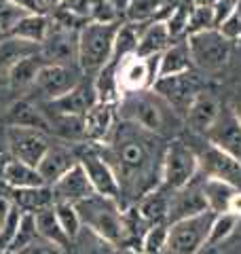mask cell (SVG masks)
Instances as JSON below:
<instances>
[{"label": "cell", "instance_id": "74e56055", "mask_svg": "<svg viewBox=\"0 0 241 254\" xmlns=\"http://www.w3.org/2000/svg\"><path fill=\"white\" fill-rule=\"evenodd\" d=\"M55 214H58V220H60L61 229L66 231V235L72 242L78 235L80 229H83V222H80V216H78V212L74 208V203H55Z\"/></svg>", "mask_w": 241, "mask_h": 254}, {"label": "cell", "instance_id": "bcb514c9", "mask_svg": "<svg viewBox=\"0 0 241 254\" xmlns=\"http://www.w3.org/2000/svg\"><path fill=\"white\" fill-rule=\"evenodd\" d=\"M15 254H70V250L61 248V246L53 244V242H47L43 237H38V240H34L30 246H26L23 250L15 252Z\"/></svg>", "mask_w": 241, "mask_h": 254}, {"label": "cell", "instance_id": "7c38bea8", "mask_svg": "<svg viewBox=\"0 0 241 254\" xmlns=\"http://www.w3.org/2000/svg\"><path fill=\"white\" fill-rule=\"evenodd\" d=\"M161 100H165L180 117L186 115L188 106L192 104V100L199 93L197 78L192 76V72H182V74H172V76H161L157 78L150 87Z\"/></svg>", "mask_w": 241, "mask_h": 254}, {"label": "cell", "instance_id": "2e32d148", "mask_svg": "<svg viewBox=\"0 0 241 254\" xmlns=\"http://www.w3.org/2000/svg\"><path fill=\"white\" fill-rule=\"evenodd\" d=\"M205 140L241 161V121L233 106H222L214 125L205 131Z\"/></svg>", "mask_w": 241, "mask_h": 254}, {"label": "cell", "instance_id": "3957f363", "mask_svg": "<svg viewBox=\"0 0 241 254\" xmlns=\"http://www.w3.org/2000/svg\"><path fill=\"white\" fill-rule=\"evenodd\" d=\"M74 208L78 212L83 227L91 229V231L102 235L104 240L112 242L115 246H123V210H120L117 199L93 193L87 199L74 203Z\"/></svg>", "mask_w": 241, "mask_h": 254}, {"label": "cell", "instance_id": "b9f144b4", "mask_svg": "<svg viewBox=\"0 0 241 254\" xmlns=\"http://www.w3.org/2000/svg\"><path fill=\"white\" fill-rule=\"evenodd\" d=\"M188 15H190V6H186V4H178V6H176V9L170 13V17L165 19L172 41L188 32Z\"/></svg>", "mask_w": 241, "mask_h": 254}, {"label": "cell", "instance_id": "d6a6232c", "mask_svg": "<svg viewBox=\"0 0 241 254\" xmlns=\"http://www.w3.org/2000/svg\"><path fill=\"white\" fill-rule=\"evenodd\" d=\"M239 189L227 185L222 180H216V178H203V195H205V201H207V208L214 214H222V212H229V201L231 197L237 193Z\"/></svg>", "mask_w": 241, "mask_h": 254}, {"label": "cell", "instance_id": "277c9868", "mask_svg": "<svg viewBox=\"0 0 241 254\" xmlns=\"http://www.w3.org/2000/svg\"><path fill=\"white\" fill-rule=\"evenodd\" d=\"M119 23L89 21L78 32V68L83 74H98L115 51Z\"/></svg>", "mask_w": 241, "mask_h": 254}, {"label": "cell", "instance_id": "ab89813d", "mask_svg": "<svg viewBox=\"0 0 241 254\" xmlns=\"http://www.w3.org/2000/svg\"><path fill=\"white\" fill-rule=\"evenodd\" d=\"M159 11H161L159 0H133L127 6V19H129V23L150 21Z\"/></svg>", "mask_w": 241, "mask_h": 254}, {"label": "cell", "instance_id": "f35d334b", "mask_svg": "<svg viewBox=\"0 0 241 254\" xmlns=\"http://www.w3.org/2000/svg\"><path fill=\"white\" fill-rule=\"evenodd\" d=\"M216 28V19H214V9L212 6H197L190 4V15H188V34L195 32H203V30H212Z\"/></svg>", "mask_w": 241, "mask_h": 254}, {"label": "cell", "instance_id": "f5cc1de1", "mask_svg": "<svg viewBox=\"0 0 241 254\" xmlns=\"http://www.w3.org/2000/svg\"><path fill=\"white\" fill-rule=\"evenodd\" d=\"M229 212L241 216V190H237V193L231 197V201H229Z\"/></svg>", "mask_w": 241, "mask_h": 254}, {"label": "cell", "instance_id": "603a6c76", "mask_svg": "<svg viewBox=\"0 0 241 254\" xmlns=\"http://www.w3.org/2000/svg\"><path fill=\"white\" fill-rule=\"evenodd\" d=\"M40 113L45 115L47 123H49L51 136L60 138L68 144H76V142H87L85 138V119L76 117V115H61V113H53L43 106H38Z\"/></svg>", "mask_w": 241, "mask_h": 254}, {"label": "cell", "instance_id": "680465c9", "mask_svg": "<svg viewBox=\"0 0 241 254\" xmlns=\"http://www.w3.org/2000/svg\"><path fill=\"white\" fill-rule=\"evenodd\" d=\"M4 254H15V252H4Z\"/></svg>", "mask_w": 241, "mask_h": 254}, {"label": "cell", "instance_id": "816d5d0a", "mask_svg": "<svg viewBox=\"0 0 241 254\" xmlns=\"http://www.w3.org/2000/svg\"><path fill=\"white\" fill-rule=\"evenodd\" d=\"M11 93H13L11 87H9V85H2V81H0V108H4V110H6V106H9Z\"/></svg>", "mask_w": 241, "mask_h": 254}, {"label": "cell", "instance_id": "ffe728a7", "mask_svg": "<svg viewBox=\"0 0 241 254\" xmlns=\"http://www.w3.org/2000/svg\"><path fill=\"white\" fill-rule=\"evenodd\" d=\"M85 138L91 144H104L117 125V104L115 102H95V106L85 117Z\"/></svg>", "mask_w": 241, "mask_h": 254}, {"label": "cell", "instance_id": "e0dca14e", "mask_svg": "<svg viewBox=\"0 0 241 254\" xmlns=\"http://www.w3.org/2000/svg\"><path fill=\"white\" fill-rule=\"evenodd\" d=\"M95 102H98V91H95L93 81H85L83 78L74 89L61 95V98H55L49 102H36V104L47 110H53V113L85 117L95 106Z\"/></svg>", "mask_w": 241, "mask_h": 254}, {"label": "cell", "instance_id": "9a60e30c", "mask_svg": "<svg viewBox=\"0 0 241 254\" xmlns=\"http://www.w3.org/2000/svg\"><path fill=\"white\" fill-rule=\"evenodd\" d=\"M203 212H210L203 195V176L197 174L186 187L172 190L170 197V214H167V225L178 222L190 216H199Z\"/></svg>", "mask_w": 241, "mask_h": 254}, {"label": "cell", "instance_id": "60d3db41", "mask_svg": "<svg viewBox=\"0 0 241 254\" xmlns=\"http://www.w3.org/2000/svg\"><path fill=\"white\" fill-rule=\"evenodd\" d=\"M21 214H23V212H21L19 205L13 203L9 216H6V220L2 222V225H0V252H6V250H9L13 237H15V233H17V229H19Z\"/></svg>", "mask_w": 241, "mask_h": 254}, {"label": "cell", "instance_id": "5b68a950", "mask_svg": "<svg viewBox=\"0 0 241 254\" xmlns=\"http://www.w3.org/2000/svg\"><path fill=\"white\" fill-rule=\"evenodd\" d=\"M186 45H188L192 66L203 70V72L220 70L229 62L231 49H233V41H229L218 28L188 34Z\"/></svg>", "mask_w": 241, "mask_h": 254}, {"label": "cell", "instance_id": "4fadbf2b", "mask_svg": "<svg viewBox=\"0 0 241 254\" xmlns=\"http://www.w3.org/2000/svg\"><path fill=\"white\" fill-rule=\"evenodd\" d=\"M155 81H157V58L144 60L133 53L117 64V89L120 95L150 89Z\"/></svg>", "mask_w": 241, "mask_h": 254}, {"label": "cell", "instance_id": "7dc6e473", "mask_svg": "<svg viewBox=\"0 0 241 254\" xmlns=\"http://www.w3.org/2000/svg\"><path fill=\"white\" fill-rule=\"evenodd\" d=\"M237 6V0H216L214 2V19H216V28H220L224 21L229 19V15L233 13V9Z\"/></svg>", "mask_w": 241, "mask_h": 254}, {"label": "cell", "instance_id": "8fae6325", "mask_svg": "<svg viewBox=\"0 0 241 254\" xmlns=\"http://www.w3.org/2000/svg\"><path fill=\"white\" fill-rule=\"evenodd\" d=\"M199 174L203 178H216L241 190V161L237 157L224 153L218 146L205 140V148L197 153Z\"/></svg>", "mask_w": 241, "mask_h": 254}, {"label": "cell", "instance_id": "db71d44e", "mask_svg": "<svg viewBox=\"0 0 241 254\" xmlns=\"http://www.w3.org/2000/svg\"><path fill=\"white\" fill-rule=\"evenodd\" d=\"M119 254H144V252L138 250V248H129V246H123V248L119 250Z\"/></svg>", "mask_w": 241, "mask_h": 254}, {"label": "cell", "instance_id": "e575fe53", "mask_svg": "<svg viewBox=\"0 0 241 254\" xmlns=\"http://www.w3.org/2000/svg\"><path fill=\"white\" fill-rule=\"evenodd\" d=\"M40 49V45L21 41V38H9V41L0 43V74H6L9 70L17 64L19 60H23L26 55H32Z\"/></svg>", "mask_w": 241, "mask_h": 254}, {"label": "cell", "instance_id": "91938a15", "mask_svg": "<svg viewBox=\"0 0 241 254\" xmlns=\"http://www.w3.org/2000/svg\"><path fill=\"white\" fill-rule=\"evenodd\" d=\"M45 2H47V0H45ZM47 4H49V2H47Z\"/></svg>", "mask_w": 241, "mask_h": 254}, {"label": "cell", "instance_id": "4dcf8cb0", "mask_svg": "<svg viewBox=\"0 0 241 254\" xmlns=\"http://www.w3.org/2000/svg\"><path fill=\"white\" fill-rule=\"evenodd\" d=\"M36 218V231L38 235L43 237V240L47 242H53L61 246V248L70 250V237L66 235V231L61 229L60 220H58V214H55V205H51V208H45V210H38L34 214Z\"/></svg>", "mask_w": 241, "mask_h": 254}, {"label": "cell", "instance_id": "7402d4cb", "mask_svg": "<svg viewBox=\"0 0 241 254\" xmlns=\"http://www.w3.org/2000/svg\"><path fill=\"white\" fill-rule=\"evenodd\" d=\"M220 102L216 100V95L212 93H205V91H199L197 98L192 100V104L188 106L186 110V123L190 125V129L195 133H203L210 129V127L214 125L216 117H218L220 113Z\"/></svg>", "mask_w": 241, "mask_h": 254}, {"label": "cell", "instance_id": "30bf717a", "mask_svg": "<svg viewBox=\"0 0 241 254\" xmlns=\"http://www.w3.org/2000/svg\"><path fill=\"white\" fill-rule=\"evenodd\" d=\"M76 153H78V163L83 165V170L95 193L104 197H112V199L119 201V197H120L119 178L115 170L108 165L106 159L98 153V148L87 146V144H76Z\"/></svg>", "mask_w": 241, "mask_h": 254}, {"label": "cell", "instance_id": "cb8c5ba5", "mask_svg": "<svg viewBox=\"0 0 241 254\" xmlns=\"http://www.w3.org/2000/svg\"><path fill=\"white\" fill-rule=\"evenodd\" d=\"M170 45H172V36H170V30H167L165 19H155L140 32L135 55L144 60L159 58Z\"/></svg>", "mask_w": 241, "mask_h": 254}, {"label": "cell", "instance_id": "d6986e66", "mask_svg": "<svg viewBox=\"0 0 241 254\" xmlns=\"http://www.w3.org/2000/svg\"><path fill=\"white\" fill-rule=\"evenodd\" d=\"M76 163H78L76 144H51L45 157L40 159V163L36 165V170L43 176L45 185L51 187L55 180H60Z\"/></svg>", "mask_w": 241, "mask_h": 254}, {"label": "cell", "instance_id": "1f68e13d", "mask_svg": "<svg viewBox=\"0 0 241 254\" xmlns=\"http://www.w3.org/2000/svg\"><path fill=\"white\" fill-rule=\"evenodd\" d=\"M70 254H119V246L104 240L102 235L91 231V229L83 227L78 235L72 240Z\"/></svg>", "mask_w": 241, "mask_h": 254}, {"label": "cell", "instance_id": "ee69618b", "mask_svg": "<svg viewBox=\"0 0 241 254\" xmlns=\"http://www.w3.org/2000/svg\"><path fill=\"white\" fill-rule=\"evenodd\" d=\"M89 19L100 23H117V11L108 0H93Z\"/></svg>", "mask_w": 241, "mask_h": 254}, {"label": "cell", "instance_id": "d590c367", "mask_svg": "<svg viewBox=\"0 0 241 254\" xmlns=\"http://www.w3.org/2000/svg\"><path fill=\"white\" fill-rule=\"evenodd\" d=\"M38 231H36V218H34V214L32 212H23L21 214V222H19V229H17V233H15L13 237V242L9 246V250L6 252H19L23 250L26 246H30L34 240H38Z\"/></svg>", "mask_w": 241, "mask_h": 254}, {"label": "cell", "instance_id": "836d02e7", "mask_svg": "<svg viewBox=\"0 0 241 254\" xmlns=\"http://www.w3.org/2000/svg\"><path fill=\"white\" fill-rule=\"evenodd\" d=\"M239 222H241V216H237V214H231V212L214 214V220H212V227H210V233H207L203 250H210V248H216V246L224 244L233 233L237 231ZM203 250H201V252H203Z\"/></svg>", "mask_w": 241, "mask_h": 254}, {"label": "cell", "instance_id": "83f0119b", "mask_svg": "<svg viewBox=\"0 0 241 254\" xmlns=\"http://www.w3.org/2000/svg\"><path fill=\"white\" fill-rule=\"evenodd\" d=\"M45 60L43 55H40L38 51L32 53V55H26L23 60H19L15 66L6 72V83H9V87L13 91H21V89H28V87L34 85L36 76L40 72V68L45 66Z\"/></svg>", "mask_w": 241, "mask_h": 254}, {"label": "cell", "instance_id": "484cf974", "mask_svg": "<svg viewBox=\"0 0 241 254\" xmlns=\"http://www.w3.org/2000/svg\"><path fill=\"white\" fill-rule=\"evenodd\" d=\"M190 68H192V60H190L186 41L184 43H172L157 58V78L188 72Z\"/></svg>", "mask_w": 241, "mask_h": 254}, {"label": "cell", "instance_id": "f907efd6", "mask_svg": "<svg viewBox=\"0 0 241 254\" xmlns=\"http://www.w3.org/2000/svg\"><path fill=\"white\" fill-rule=\"evenodd\" d=\"M13 161V155H11V150L9 146H6V142L4 138H0V182H2V176H4V168Z\"/></svg>", "mask_w": 241, "mask_h": 254}, {"label": "cell", "instance_id": "6f0895ef", "mask_svg": "<svg viewBox=\"0 0 241 254\" xmlns=\"http://www.w3.org/2000/svg\"><path fill=\"white\" fill-rule=\"evenodd\" d=\"M47 2H49V4H53V6H60V4L63 2V0H47Z\"/></svg>", "mask_w": 241, "mask_h": 254}, {"label": "cell", "instance_id": "c3c4849f", "mask_svg": "<svg viewBox=\"0 0 241 254\" xmlns=\"http://www.w3.org/2000/svg\"><path fill=\"white\" fill-rule=\"evenodd\" d=\"M91 4H93V0H63L60 6H61V9H66V11H72V13L80 15V17H87V19H89ZM89 21H91V19H89Z\"/></svg>", "mask_w": 241, "mask_h": 254}, {"label": "cell", "instance_id": "9f6ffc18", "mask_svg": "<svg viewBox=\"0 0 241 254\" xmlns=\"http://www.w3.org/2000/svg\"><path fill=\"white\" fill-rule=\"evenodd\" d=\"M233 110H235V113H237V117H239V121H241V98H239V102H237V104H235V106H233Z\"/></svg>", "mask_w": 241, "mask_h": 254}, {"label": "cell", "instance_id": "52a82bcc", "mask_svg": "<svg viewBox=\"0 0 241 254\" xmlns=\"http://www.w3.org/2000/svg\"><path fill=\"white\" fill-rule=\"evenodd\" d=\"M214 220V212H203L170 225L165 254H199L203 250L207 233Z\"/></svg>", "mask_w": 241, "mask_h": 254}, {"label": "cell", "instance_id": "5bb4252c", "mask_svg": "<svg viewBox=\"0 0 241 254\" xmlns=\"http://www.w3.org/2000/svg\"><path fill=\"white\" fill-rule=\"evenodd\" d=\"M38 53L43 55L47 64L74 66V64H78V32L53 23Z\"/></svg>", "mask_w": 241, "mask_h": 254}, {"label": "cell", "instance_id": "f546056e", "mask_svg": "<svg viewBox=\"0 0 241 254\" xmlns=\"http://www.w3.org/2000/svg\"><path fill=\"white\" fill-rule=\"evenodd\" d=\"M2 185H6L9 189H32V187H43L45 180L34 165H28L23 161L13 159V161L4 168Z\"/></svg>", "mask_w": 241, "mask_h": 254}, {"label": "cell", "instance_id": "f6af8a7d", "mask_svg": "<svg viewBox=\"0 0 241 254\" xmlns=\"http://www.w3.org/2000/svg\"><path fill=\"white\" fill-rule=\"evenodd\" d=\"M229 41H237L241 38V0H237V6L233 9V13L229 15V19L218 28Z\"/></svg>", "mask_w": 241, "mask_h": 254}, {"label": "cell", "instance_id": "8992f818", "mask_svg": "<svg viewBox=\"0 0 241 254\" xmlns=\"http://www.w3.org/2000/svg\"><path fill=\"white\" fill-rule=\"evenodd\" d=\"M199 174V157L186 142L170 140L163 155L161 185L167 190H178Z\"/></svg>", "mask_w": 241, "mask_h": 254}, {"label": "cell", "instance_id": "d4e9b609", "mask_svg": "<svg viewBox=\"0 0 241 254\" xmlns=\"http://www.w3.org/2000/svg\"><path fill=\"white\" fill-rule=\"evenodd\" d=\"M170 197L172 190H167L163 185H159L155 189H150L148 193H144L138 201L140 216L148 222V225H159V222H167V214H170Z\"/></svg>", "mask_w": 241, "mask_h": 254}, {"label": "cell", "instance_id": "7a4b0ae2", "mask_svg": "<svg viewBox=\"0 0 241 254\" xmlns=\"http://www.w3.org/2000/svg\"><path fill=\"white\" fill-rule=\"evenodd\" d=\"M117 117L161 138L170 136L180 125V115L152 89L123 93L117 102Z\"/></svg>", "mask_w": 241, "mask_h": 254}, {"label": "cell", "instance_id": "4316f807", "mask_svg": "<svg viewBox=\"0 0 241 254\" xmlns=\"http://www.w3.org/2000/svg\"><path fill=\"white\" fill-rule=\"evenodd\" d=\"M51 30V19L43 13H26L23 17L15 23L13 30L9 32L11 38H21V41L43 45L47 34Z\"/></svg>", "mask_w": 241, "mask_h": 254}, {"label": "cell", "instance_id": "ac0fdd59", "mask_svg": "<svg viewBox=\"0 0 241 254\" xmlns=\"http://www.w3.org/2000/svg\"><path fill=\"white\" fill-rule=\"evenodd\" d=\"M51 190L55 203H78L95 193L80 163L70 168L60 180H55L51 185Z\"/></svg>", "mask_w": 241, "mask_h": 254}, {"label": "cell", "instance_id": "7bdbcfd3", "mask_svg": "<svg viewBox=\"0 0 241 254\" xmlns=\"http://www.w3.org/2000/svg\"><path fill=\"white\" fill-rule=\"evenodd\" d=\"M23 15H26V11H21L19 6H15L9 0H0V30L2 32H11Z\"/></svg>", "mask_w": 241, "mask_h": 254}, {"label": "cell", "instance_id": "681fc988", "mask_svg": "<svg viewBox=\"0 0 241 254\" xmlns=\"http://www.w3.org/2000/svg\"><path fill=\"white\" fill-rule=\"evenodd\" d=\"M9 2L19 6V9L26 13H43V15L47 11V6H49L45 0H9Z\"/></svg>", "mask_w": 241, "mask_h": 254}, {"label": "cell", "instance_id": "11a10c76", "mask_svg": "<svg viewBox=\"0 0 241 254\" xmlns=\"http://www.w3.org/2000/svg\"><path fill=\"white\" fill-rule=\"evenodd\" d=\"M216 0H190V4H197V6H214Z\"/></svg>", "mask_w": 241, "mask_h": 254}, {"label": "cell", "instance_id": "f1b7e54d", "mask_svg": "<svg viewBox=\"0 0 241 254\" xmlns=\"http://www.w3.org/2000/svg\"><path fill=\"white\" fill-rule=\"evenodd\" d=\"M11 201L19 205L21 212H32V214L55 205L53 190L49 185L32 187V189H11Z\"/></svg>", "mask_w": 241, "mask_h": 254}, {"label": "cell", "instance_id": "6da1fadb", "mask_svg": "<svg viewBox=\"0 0 241 254\" xmlns=\"http://www.w3.org/2000/svg\"><path fill=\"white\" fill-rule=\"evenodd\" d=\"M93 146L117 174L120 195L127 197L123 208L135 203L144 193L161 185V168L167 148L161 136H155L133 123L119 121L110 138L104 144Z\"/></svg>", "mask_w": 241, "mask_h": 254}, {"label": "cell", "instance_id": "9c48e42d", "mask_svg": "<svg viewBox=\"0 0 241 254\" xmlns=\"http://www.w3.org/2000/svg\"><path fill=\"white\" fill-rule=\"evenodd\" d=\"M83 81V70L74 66H60V64H45L40 68L32 89L36 91V102H49L61 98Z\"/></svg>", "mask_w": 241, "mask_h": 254}, {"label": "cell", "instance_id": "44dd1931", "mask_svg": "<svg viewBox=\"0 0 241 254\" xmlns=\"http://www.w3.org/2000/svg\"><path fill=\"white\" fill-rule=\"evenodd\" d=\"M4 123L6 125H19V127H34V129L40 131H47L51 136V129H49V123H47L45 115L40 113L38 104L32 98H21V100H15L6 106V113H4Z\"/></svg>", "mask_w": 241, "mask_h": 254}, {"label": "cell", "instance_id": "8d00e7d4", "mask_svg": "<svg viewBox=\"0 0 241 254\" xmlns=\"http://www.w3.org/2000/svg\"><path fill=\"white\" fill-rule=\"evenodd\" d=\"M167 233H170V225L167 222L152 225L146 231V235L142 237L140 250L144 254H163L167 248Z\"/></svg>", "mask_w": 241, "mask_h": 254}, {"label": "cell", "instance_id": "ba28073f", "mask_svg": "<svg viewBox=\"0 0 241 254\" xmlns=\"http://www.w3.org/2000/svg\"><path fill=\"white\" fill-rule=\"evenodd\" d=\"M4 142L9 146L13 159L23 161L28 165L40 163V159L51 146V136L47 131L34 129V127H19V125H6Z\"/></svg>", "mask_w": 241, "mask_h": 254}]
</instances>
